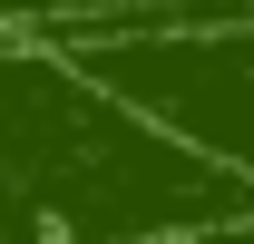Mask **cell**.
<instances>
[{"mask_svg":"<svg viewBox=\"0 0 254 244\" xmlns=\"http://www.w3.org/2000/svg\"><path fill=\"white\" fill-rule=\"evenodd\" d=\"M254 215V185L127 108L108 78L0 30V244H186Z\"/></svg>","mask_w":254,"mask_h":244,"instance_id":"obj_1","label":"cell"},{"mask_svg":"<svg viewBox=\"0 0 254 244\" xmlns=\"http://www.w3.org/2000/svg\"><path fill=\"white\" fill-rule=\"evenodd\" d=\"M186 244H254V215H235V225H215V235H186Z\"/></svg>","mask_w":254,"mask_h":244,"instance_id":"obj_2","label":"cell"}]
</instances>
